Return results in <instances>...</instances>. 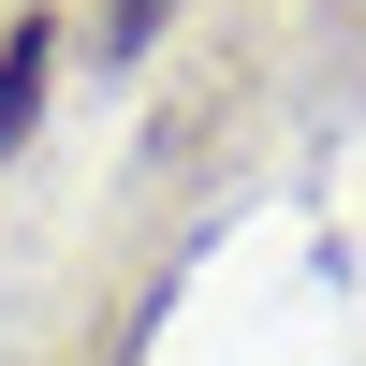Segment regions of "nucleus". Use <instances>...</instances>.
Listing matches in <instances>:
<instances>
[{
	"label": "nucleus",
	"mask_w": 366,
	"mask_h": 366,
	"mask_svg": "<svg viewBox=\"0 0 366 366\" xmlns=\"http://www.w3.org/2000/svg\"><path fill=\"white\" fill-rule=\"evenodd\" d=\"M44 44H59V29H44V15H15V44H0V147L29 132V103H44Z\"/></svg>",
	"instance_id": "nucleus-1"
},
{
	"label": "nucleus",
	"mask_w": 366,
	"mask_h": 366,
	"mask_svg": "<svg viewBox=\"0 0 366 366\" xmlns=\"http://www.w3.org/2000/svg\"><path fill=\"white\" fill-rule=\"evenodd\" d=\"M147 15H162V0H117V15H103V44H147Z\"/></svg>",
	"instance_id": "nucleus-2"
}]
</instances>
